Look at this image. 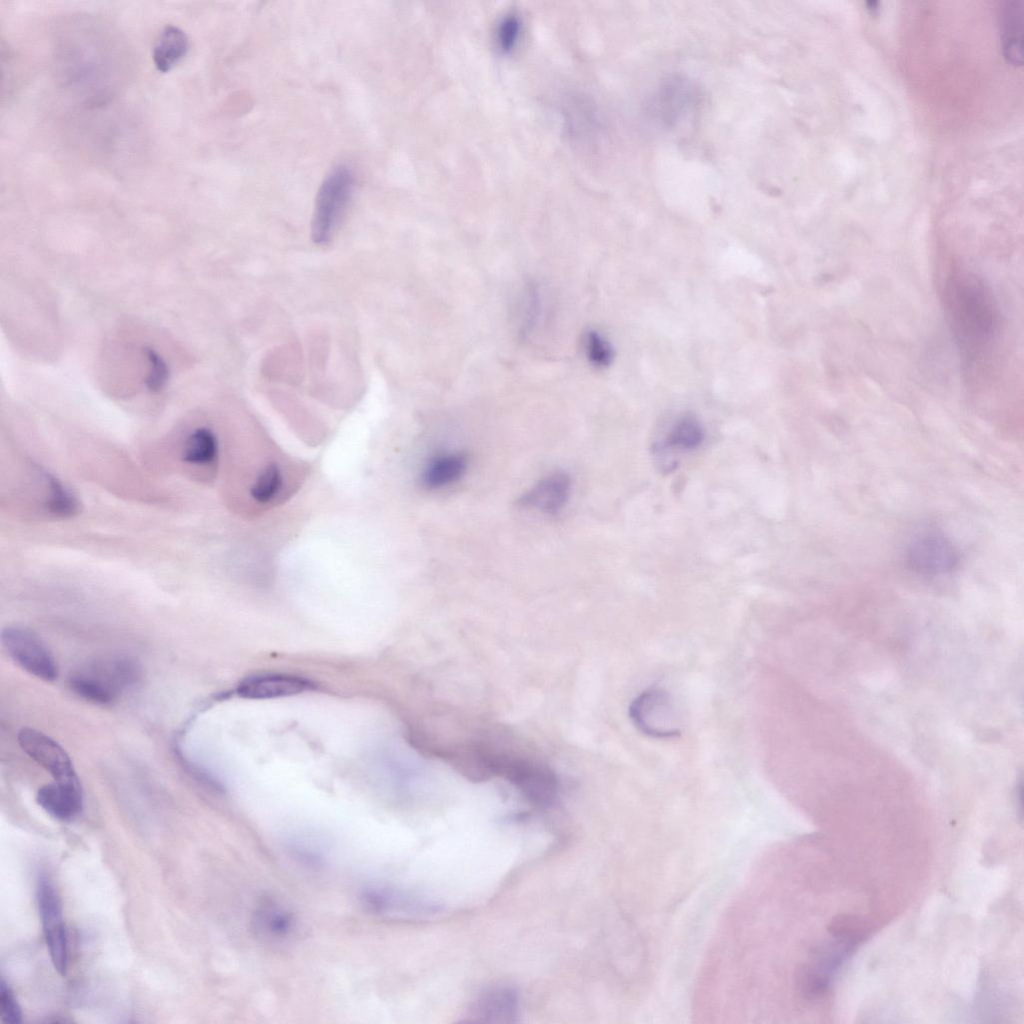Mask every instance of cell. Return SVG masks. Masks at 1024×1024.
Instances as JSON below:
<instances>
[{"mask_svg": "<svg viewBox=\"0 0 1024 1024\" xmlns=\"http://www.w3.org/2000/svg\"><path fill=\"white\" fill-rule=\"evenodd\" d=\"M947 309L960 345L975 354L995 338L999 326L996 302L976 275L961 272L948 282Z\"/></svg>", "mask_w": 1024, "mask_h": 1024, "instance_id": "6da1fadb", "label": "cell"}, {"mask_svg": "<svg viewBox=\"0 0 1024 1024\" xmlns=\"http://www.w3.org/2000/svg\"><path fill=\"white\" fill-rule=\"evenodd\" d=\"M140 678L137 663L123 656L96 660L75 672L69 680L71 689L95 704H110Z\"/></svg>", "mask_w": 1024, "mask_h": 1024, "instance_id": "7a4b0ae2", "label": "cell"}, {"mask_svg": "<svg viewBox=\"0 0 1024 1024\" xmlns=\"http://www.w3.org/2000/svg\"><path fill=\"white\" fill-rule=\"evenodd\" d=\"M354 188L352 170L339 165L322 182L315 199L311 221V237L318 245L327 244L351 199Z\"/></svg>", "mask_w": 1024, "mask_h": 1024, "instance_id": "3957f363", "label": "cell"}, {"mask_svg": "<svg viewBox=\"0 0 1024 1024\" xmlns=\"http://www.w3.org/2000/svg\"><path fill=\"white\" fill-rule=\"evenodd\" d=\"M629 717L643 734L655 739L676 737L681 733L680 716L671 695L659 687H650L634 698Z\"/></svg>", "mask_w": 1024, "mask_h": 1024, "instance_id": "277c9868", "label": "cell"}, {"mask_svg": "<svg viewBox=\"0 0 1024 1024\" xmlns=\"http://www.w3.org/2000/svg\"><path fill=\"white\" fill-rule=\"evenodd\" d=\"M1 642L12 660L31 675L54 681L58 667L43 640L31 629L9 626L2 630Z\"/></svg>", "mask_w": 1024, "mask_h": 1024, "instance_id": "5b68a950", "label": "cell"}, {"mask_svg": "<svg viewBox=\"0 0 1024 1024\" xmlns=\"http://www.w3.org/2000/svg\"><path fill=\"white\" fill-rule=\"evenodd\" d=\"M37 904L42 930L52 964L60 975L68 967V943L59 896L46 876L37 884Z\"/></svg>", "mask_w": 1024, "mask_h": 1024, "instance_id": "8992f818", "label": "cell"}, {"mask_svg": "<svg viewBox=\"0 0 1024 1024\" xmlns=\"http://www.w3.org/2000/svg\"><path fill=\"white\" fill-rule=\"evenodd\" d=\"M834 941L816 948L798 974V986L807 998L823 994L834 973L859 941L833 936Z\"/></svg>", "mask_w": 1024, "mask_h": 1024, "instance_id": "52a82bcc", "label": "cell"}, {"mask_svg": "<svg viewBox=\"0 0 1024 1024\" xmlns=\"http://www.w3.org/2000/svg\"><path fill=\"white\" fill-rule=\"evenodd\" d=\"M906 558L909 567L924 576L951 573L959 564V553L944 535L930 532L916 537L909 544Z\"/></svg>", "mask_w": 1024, "mask_h": 1024, "instance_id": "ba28073f", "label": "cell"}, {"mask_svg": "<svg viewBox=\"0 0 1024 1024\" xmlns=\"http://www.w3.org/2000/svg\"><path fill=\"white\" fill-rule=\"evenodd\" d=\"M18 742L25 753L53 776L55 782L81 785L69 755L54 739L39 730L24 727L18 733Z\"/></svg>", "mask_w": 1024, "mask_h": 1024, "instance_id": "9c48e42d", "label": "cell"}, {"mask_svg": "<svg viewBox=\"0 0 1024 1024\" xmlns=\"http://www.w3.org/2000/svg\"><path fill=\"white\" fill-rule=\"evenodd\" d=\"M359 897L368 912L380 916L423 918L442 910L437 903L391 888L367 887Z\"/></svg>", "mask_w": 1024, "mask_h": 1024, "instance_id": "30bf717a", "label": "cell"}, {"mask_svg": "<svg viewBox=\"0 0 1024 1024\" xmlns=\"http://www.w3.org/2000/svg\"><path fill=\"white\" fill-rule=\"evenodd\" d=\"M696 91L693 84L683 77H669L663 80L647 104L650 119L667 128L680 121L695 104Z\"/></svg>", "mask_w": 1024, "mask_h": 1024, "instance_id": "8fae6325", "label": "cell"}, {"mask_svg": "<svg viewBox=\"0 0 1024 1024\" xmlns=\"http://www.w3.org/2000/svg\"><path fill=\"white\" fill-rule=\"evenodd\" d=\"M498 774L518 786L537 805H549L555 799V779L542 767L520 760L501 759Z\"/></svg>", "mask_w": 1024, "mask_h": 1024, "instance_id": "7c38bea8", "label": "cell"}, {"mask_svg": "<svg viewBox=\"0 0 1024 1024\" xmlns=\"http://www.w3.org/2000/svg\"><path fill=\"white\" fill-rule=\"evenodd\" d=\"M314 688L310 680L288 674H261L243 679L237 694L246 699H270L291 696Z\"/></svg>", "mask_w": 1024, "mask_h": 1024, "instance_id": "4fadbf2b", "label": "cell"}, {"mask_svg": "<svg viewBox=\"0 0 1024 1024\" xmlns=\"http://www.w3.org/2000/svg\"><path fill=\"white\" fill-rule=\"evenodd\" d=\"M571 480L564 472H553L539 480L519 500L521 506L544 514L558 513L566 504Z\"/></svg>", "mask_w": 1024, "mask_h": 1024, "instance_id": "5bb4252c", "label": "cell"}, {"mask_svg": "<svg viewBox=\"0 0 1024 1024\" xmlns=\"http://www.w3.org/2000/svg\"><path fill=\"white\" fill-rule=\"evenodd\" d=\"M36 800L53 818L68 822L76 818L82 810V788L81 785L58 782L45 784L39 788Z\"/></svg>", "mask_w": 1024, "mask_h": 1024, "instance_id": "9a60e30c", "label": "cell"}, {"mask_svg": "<svg viewBox=\"0 0 1024 1024\" xmlns=\"http://www.w3.org/2000/svg\"><path fill=\"white\" fill-rule=\"evenodd\" d=\"M474 1015L481 1022H515L518 1016L517 992L505 986L489 989L477 1001Z\"/></svg>", "mask_w": 1024, "mask_h": 1024, "instance_id": "2e32d148", "label": "cell"}, {"mask_svg": "<svg viewBox=\"0 0 1024 1024\" xmlns=\"http://www.w3.org/2000/svg\"><path fill=\"white\" fill-rule=\"evenodd\" d=\"M467 468L463 453L449 452L432 457L424 466L420 482L427 489L446 487L462 477Z\"/></svg>", "mask_w": 1024, "mask_h": 1024, "instance_id": "e0dca14e", "label": "cell"}, {"mask_svg": "<svg viewBox=\"0 0 1024 1024\" xmlns=\"http://www.w3.org/2000/svg\"><path fill=\"white\" fill-rule=\"evenodd\" d=\"M188 50L187 34L177 26L167 25L155 40L152 51L153 63L159 72L167 73L182 61Z\"/></svg>", "mask_w": 1024, "mask_h": 1024, "instance_id": "ac0fdd59", "label": "cell"}, {"mask_svg": "<svg viewBox=\"0 0 1024 1024\" xmlns=\"http://www.w3.org/2000/svg\"><path fill=\"white\" fill-rule=\"evenodd\" d=\"M252 922L258 935L276 941L290 936L295 927L292 913L271 901H265L257 907Z\"/></svg>", "mask_w": 1024, "mask_h": 1024, "instance_id": "d6986e66", "label": "cell"}, {"mask_svg": "<svg viewBox=\"0 0 1024 1024\" xmlns=\"http://www.w3.org/2000/svg\"><path fill=\"white\" fill-rule=\"evenodd\" d=\"M1022 2L1006 3L1002 19V41L1005 57L1013 64L1021 63Z\"/></svg>", "mask_w": 1024, "mask_h": 1024, "instance_id": "ffe728a7", "label": "cell"}, {"mask_svg": "<svg viewBox=\"0 0 1024 1024\" xmlns=\"http://www.w3.org/2000/svg\"><path fill=\"white\" fill-rule=\"evenodd\" d=\"M218 443L214 433L205 427L195 429L186 439L182 457L191 465L205 466L215 462Z\"/></svg>", "mask_w": 1024, "mask_h": 1024, "instance_id": "44dd1931", "label": "cell"}, {"mask_svg": "<svg viewBox=\"0 0 1024 1024\" xmlns=\"http://www.w3.org/2000/svg\"><path fill=\"white\" fill-rule=\"evenodd\" d=\"M45 480L48 490L45 502L47 512L60 518L76 514L79 506L76 497L55 477L46 474Z\"/></svg>", "mask_w": 1024, "mask_h": 1024, "instance_id": "7402d4cb", "label": "cell"}, {"mask_svg": "<svg viewBox=\"0 0 1024 1024\" xmlns=\"http://www.w3.org/2000/svg\"><path fill=\"white\" fill-rule=\"evenodd\" d=\"M704 439V430L699 420L687 414L676 421L671 428L667 443L678 449L691 450L700 445Z\"/></svg>", "mask_w": 1024, "mask_h": 1024, "instance_id": "603a6c76", "label": "cell"}, {"mask_svg": "<svg viewBox=\"0 0 1024 1024\" xmlns=\"http://www.w3.org/2000/svg\"><path fill=\"white\" fill-rule=\"evenodd\" d=\"M583 350L587 361L595 368L604 369L614 359V349L610 341L599 331L590 329L583 337Z\"/></svg>", "mask_w": 1024, "mask_h": 1024, "instance_id": "cb8c5ba5", "label": "cell"}, {"mask_svg": "<svg viewBox=\"0 0 1024 1024\" xmlns=\"http://www.w3.org/2000/svg\"><path fill=\"white\" fill-rule=\"evenodd\" d=\"M283 487V475L276 464L267 466L250 489L251 497L261 504H266L275 499Z\"/></svg>", "mask_w": 1024, "mask_h": 1024, "instance_id": "d4e9b609", "label": "cell"}, {"mask_svg": "<svg viewBox=\"0 0 1024 1024\" xmlns=\"http://www.w3.org/2000/svg\"><path fill=\"white\" fill-rule=\"evenodd\" d=\"M145 355L149 365L146 385L153 392L160 391L169 377L167 365L163 358L151 348L145 349Z\"/></svg>", "mask_w": 1024, "mask_h": 1024, "instance_id": "484cf974", "label": "cell"}, {"mask_svg": "<svg viewBox=\"0 0 1024 1024\" xmlns=\"http://www.w3.org/2000/svg\"><path fill=\"white\" fill-rule=\"evenodd\" d=\"M0 1016L1 1021L6 1024L22 1022L21 1008L11 987L4 979H1L0 982Z\"/></svg>", "mask_w": 1024, "mask_h": 1024, "instance_id": "4316f807", "label": "cell"}, {"mask_svg": "<svg viewBox=\"0 0 1024 1024\" xmlns=\"http://www.w3.org/2000/svg\"><path fill=\"white\" fill-rule=\"evenodd\" d=\"M536 292L537 290L532 287L526 289L520 303L519 325L522 333H528L539 317L540 301Z\"/></svg>", "mask_w": 1024, "mask_h": 1024, "instance_id": "83f0119b", "label": "cell"}, {"mask_svg": "<svg viewBox=\"0 0 1024 1024\" xmlns=\"http://www.w3.org/2000/svg\"><path fill=\"white\" fill-rule=\"evenodd\" d=\"M521 32L519 18L514 15H506L499 23L497 29V42L503 51L511 50L518 41Z\"/></svg>", "mask_w": 1024, "mask_h": 1024, "instance_id": "f1b7e54d", "label": "cell"}, {"mask_svg": "<svg viewBox=\"0 0 1024 1024\" xmlns=\"http://www.w3.org/2000/svg\"><path fill=\"white\" fill-rule=\"evenodd\" d=\"M292 856L301 864L311 868H319L324 862L325 858L320 848L307 842L297 841L290 845Z\"/></svg>", "mask_w": 1024, "mask_h": 1024, "instance_id": "f546056e", "label": "cell"}]
</instances>
